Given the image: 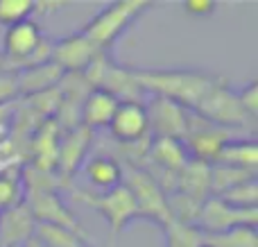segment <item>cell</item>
<instances>
[{
  "label": "cell",
  "mask_w": 258,
  "mask_h": 247,
  "mask_svg": "<svg viewBox=\"0 0 258 247\" xmlns=\"http://www.w3.org/2000/svg\"><path fill=\"white\" fill-rule=\"evenodd\" d=\"M192 113H197L200 118H204V120L213 122L218 127H224V130H229V127H247L254 120V118H249L245 113V109L238 102V95L229 89L227 80H222V77L206 93V98L197 104V109Z\"/></svg>",
  "instance_id": "5"
},
{
  "label": "cell",
  "mask_w": 258,
  "mask_h": 247,
  "mask_svg": "<svg viewBox=\"0 0 258 247\" xmlns=\"http://www.w3.org/2000/svg\"><path fill=\"white\" fill-rule=\"evenodd\" d=\"M218 198H222L227 204L238 207V209H256V204H258V184H256V179H249V181H245V184L236 186V189L227 191V193L218 195Z\"/></svg>",
  "instance_id": "24"
},
{
  "label": "cell",
  "mask_w": 258,
  "mask_h": 247,
  "mask_svg": "<svg viewBox=\"0 0 258 247\" xmlns=\"http://www.w3.org/2000/svg\"><path fill=\"white\" fill-rule=\"evenodd\" d=\"M23 202V181L16 168L0 172V211L16 207Z\"/></svg>",
  "instance_id": "21"
},
{
  "label": "cell",
  "mask_w": 258,
  "mask_h": 247,
  "mask_svg": "<svg viewBox=\"0 0 258 247\" xmlns=\"http://www.w3.org/2000/svg\"><path fill=\"white\" fill-rule=\"evenodd\" d=\"M34 14V0H0V25L9 27L30 21Z\"/></svg>",
  "instance_id": "23"
},
{
  "label": "cell",
  "mask_w": 258,
  "mask_h": 247,
  "mask_svg": "<svg viewBox=\"0 0 258 247\" xmlns=\"http://www.w3.org/2000/svg\"><path fill=\"white\" fill-rule=\"evenodd\" d=\"M73 198H75L77 202L91 207L93 211H98L100 216L109 222L113 236L120 234L134 218H138L134 195L125 184L116 186V189H111V191H102V193H95V191H75Z\"/></svg>",
  "instance_id": "4"
},
{
  "label": "cell",
  "mask_w": 258,
  "mask_h": 247,
  "mask_svg": "<svg viewBox=\"0 0 258 247\" xmlns=\"http://www.w3.org/2000/svg\"><path fill=\"white\" fill-rule=\"evenodd\" d=\"M93 132L86 130L84 125L71 127V130L59 134V143H57V175L61 179H71L75 175V170L80 168V163L84 161V154L89 150V145L93 143Z\"/></svg>",
  "instance_id": "11"
},
{
  "label": "cell",
  "mask_w": 258,
  "mask_h": 247,
  "mask_svg": "<svg viewBox=\"0 0 258 247\" xmlns=\"http://www.w3.org/2000/svg\"><path fill=\"white\" fill-rule=\"evenodd\" d=\"M181 7L186 9L192 16H209L215 12V3L213 0H183Z\"/></svg>",
  "instance_id": "27"
},
{
  "label": "cell",
  "mask_w": 258,
  "mask_h": 247,
  "mask_svg": "<svg viewBox=\"0 0 258 247\" xmlns=\"http://www.w3.org/2000/svg\"><path fill=\"white\" fill-rule=\"evenodd\" d=\"M23 202L27 204L36 225L59 227V229H66L71 234L86 238L84 229L80 227V220L73 216V211L61 202V198L54 191H30V193H23Z\"/></svg>",
  "instance_id": "7"
},
{
  "label": "cell",
  "mask_w": 258,
  "mask_h": 247,
  "mask_svg": "<svg viewBox=\"0 0 258 247\" xmlns=\"http://www.w3.org/2000/svg\"><path fill=\"white\" fill-rule=\"evenodd\" d=\"M174 191L197 200V202H204L206 198H211V163L188 159L186 166L177 172Z\"/></svg>",
  "instance_id": "15"
},
{
  "label": "cell",
  "mask_w": 258,
  "mask_h": 247,
  "mask_svg": "<svg viewBox=\"0 0 258 247\" xmlns=\"http://www.w3.org/2000/svg\"><path fill=\"white\" fill-rule=\"evenodd\" d=\"M129 73L143 93L168 98L188 111H195L197 104L206 98V93L220 80V77L202 71H141L136 68Z\"/></svg>",
  "instance_id": "1"
},
{
  "label": "cell",
  "mask_w": 258,
  "mask_h": 247,
  "mask_svg": "<svg viewBox=\"0 0 258 247\" xmlns=\"http://www.w3.org/2000/svg\"><path fill=\"white\" fill-rule=\"evenodd\" d=\"M190 154L186 150V143L181 139L172 136H154L147 143V154L143 161L150 163V170H161L168 175H177L188 163Z\"/></svg>",
  "instance_id": "12"
},
{
  "label": "cell",
  "mask_w": 258,
  "mask_h": 247,
  "mask_svg": "<svg viewBox=\"0 0 258 247\" xmlns=\"http://www.w3.org/2000/svg\"><path fill=\"white\" fill-rule=\"evenodd\" d=\"M256 179V170H242V168L229 166H211V195H222L236 186Z\"/></svg>",
  "instance_id": "19"
},
{
  "label": "cell",
  "mask_w": 258,
  "mask_h": 247,
  "mask_svg": "<svg viewBox=\"0 0 258 247\" xmlns=\"http://www.w3.org/2000/svg\"><path fill=\"white\" fill-rule=\"evenodd\" d=\"M122 184L132 191L138 218H150V220H154L161 227H165L172 220L168 211V195H165V191L141 166H132L129 163L127 168H122Z\"/></svg>",
  "instance_id": "3"
},
{
  "label": "cell",
  "mask_w": 258,
  "mask_h": 247,
  "mask_svg": "<svg viewBox=\"0 0 258 247\" xmlns=\"http://www.w3.org/2000/svg\"><path fill=\"white\" fill-rule=\"evenodd\" d=\"M118 102H120V100H118L113 93H109V91L91 89L89 93L84 95V100H82V111H80L82 125L91 132L109 127Z\"/></svg>",
  "instance_id": "14"
},
{
  "label": "cell",
  "mask_w": 258,
  "mask_h": 247,
  "mask_svg": "<svg viewBox=\"0 0 258 247\" xmlns=\"http://www.w3.org/2000/svg\"><path fill=\"white\" fill-rule=\"evenodd\" d=\"M100 52H102V50H100L84 32H75V34H68L59 41H52L50 61L57 64L66 75H77V73L82 75Z\"/></svg>",
  "instance_id": "8"
},
{
  "label": "cell",
  "mask_w": 258,
  "mask_h": 247,
  "mask_svg": "<svg viewBox=\"0 0 258 247\" xmlns=\"http://www.w3.org/2000/svg\"><path fill=\"white\" fill-rule=\"evenodd\" d=\"M202 247H206V245H202Z\"/></svg>",
  "instance_id": "29"
},
{
  "label": "cell",
  "mask_w": 258,
  "mask_h": 247,
  "mask_svg": "<svg viewBox=\"0 0 258 247\" xmlns=\"http://www.w3.org/2000/svg\"><path fill=\"white\" fill-rule=\"evenodd\" d=\"M84 175L95 189L111 191L122 184V163L116 157L107 154H93L84 163Z\"/></svg>",
  "instance_id": "17"
},
{
  "label": "cell",
  "mask_w": 258,
  "mask_h": 247,
  "mask_svg": "<svg viewBox=\"0 0 258 247\" xmlns=\"http://www.w3.org/2000/svg\"><path fill=\"white\" fill-rule=\"evenodd\" d=\"M211 166H229L242 170H256L258 166V145L251 139H231L220 148L218 157Z\"/></svg>",
  "instance_id": "18"
},
{
  "label": "cell",
  "mask_w": 258,
  "mask_h": 247,
  "mask_svg": "<svg viewBox=\"0 0 258 247\" xmlns=\"http://www.w3.org/2000/svg\"><path fill=\"white\" fill-rule=\"evenodd\" d=\"M147 109V120H150V130L154 136H172V139H186L188 132V116L190 111L183 109L181 104L172 102L168 98H159L154 95Z\"/></svg>",
  "instance_id": "10"
},
{
  "label": "cell",
  "mask_w": 258,
  "mask_h": 247,
  "mask_svg": "<svg viewBox=\"0 0 258 247\" xmlns=\"http://www.w3.org/2000/svg\"><path fill=\"white\" fill-rule=\"evenodd\" d=\"M21 247H50V245L45 243V240H41L39 236L34 234V236H32V238H27V240H25V243H23Z\"/></svg>",
  "instance_id": "28"
},
{
  "label": "cell",
  "mask_w": 258,
  "mask_h": 247,
  "mask_svg": "<svg viewBox=\"0 0 258 247\" xmlns=\"http://www.w3.org/2000/svg\"><path fill=\"white\" fill-rule=\"evenodd\" d=\"M36 236L41 240H45L50 247H91L89 238H82L75 236L66 229H59V227H50V225H36Z\"/></svg>",
  "instance_id": "22"
},
{
  "label": "cell",
  "mask_w": 258,
  "mask_h": 247,
  "mask_svg": "<svg viewBox=\"0 0 258 247\" xmlns=\"http://www.w3.org/2000/svg\"><path fill=\"white\" fill-rule=\"evenodd\" d=\"M36 231V222L32 218L25 202L0 211V247H21Z\"/></svg>",
  "instance_id": "13"
},
{
  "label": "cell",
  "mask_w": 258,
  "mask_h": 247,
  "mask_svg": "<svg viewBox=\"0 0 258 247\" xmlns=\"http://www.w3.org/2000/svg\"><path fill=\"white\" fill-rule=\"evenodd\" d=\"M238 102H240V107L245 109V113L249 118H256L258 113V82H249V84L245 86V89L238 91Z\"/></svg>",
  "instance_id": "25"
},
{
  "label": "cell",
  "mask_w": 258,
  "mask_h": 247,
  "mask_svg": "<svg viewBox=\"0 0 258 247\" xmlns=\"http://www.w3.org/2000/svg\"><path fill=\"white\" fill-rule=\"evenodd\" d=\"M16 95H18L16 75H14V73L0 71V104H9Z\"/></svg>",
  "instance_id": "26"
},
{
  "label": "cell",
  "mask_w": 258,
  "mask_h": 247,
  "mask_svg": "<svg viewBox=\"0 0 258 247\" xmlns=\"http://www.w3.org/2000/svg\"><path fill=\"white\" fill-rule=\"evenodd\" d=\"M256 209H238L227 204L222 198L211 195L202 202L195 227L202 234H222V231H229L233 227H256Z\"/></svg>",
  "instance_id": "6"
},
{
  "label": "cell",
  "mask_w": 258,
  "mask_h": 247,
  "mask_svg": "<svg viewBox=\"0 0 258 247\" xmlns=\"http://www.w3.org/2000/svg\"><path fill=\"white\" fill-rule=\"evenodd\" d=\"M111 139L122 145H134L147 139L150 120H147V109L141 100H120L113 111V118L109 122Z\"/></svg>",
  "instance_id": "9"
},
{
  "label": "cell",
  "mask_w": 258,
  "mask_h": 247,
  "mask_svg": "<svg viewBox=\"0 0 258 247\" xmlns=\"http://www.w3.org/2000/svg\"><path fill=\"white\" fill-rule=\"evenodd\" d=\"M147 7H152V3H147V0H116V3H109L102 12H98L86 23L82 32L100 50H107Z\"/></svg>",
  "instance_id": "2"
},
{
  "label": "cell",
  "mask_w": 258,
  "mask_h": 247,
  "mask_svg": "<svg viewBox=\"0 0 258 247\" xmlns=\"http://www.w3.org/2000/svg\"><path fill=\"white\" fill-rule=\"evenodd\" d=\"M63 75H66V73L52 61L16 73L18 95L30 98V95H39V93H45V91H52V89H57V84H61Z\"/></svg>",
  "instance_id": "16"
},
{
  "label": "cell",
  "mask_w": 258,
  "mask_h": 247,
  "mask_svg": "<svg viewBox=\"0 0 258 247\" xmlns=\"http://www.w3.org/2000/svg\"><path fill=\"white\" fill-rule=\"evenodd\" d=\"M165 231V243L168 247H202L204 245V236L195 225H183V222L170 220L163 227Z\"/></svg>",
  "instance_id": "20"
}]
</instances>
